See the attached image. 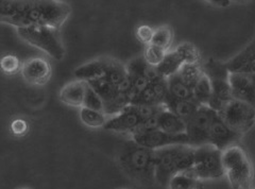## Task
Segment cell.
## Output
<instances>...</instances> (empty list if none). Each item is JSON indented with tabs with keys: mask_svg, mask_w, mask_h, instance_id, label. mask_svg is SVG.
I'll list each match as a JSON object with an SVG mask.
<instances>
[{
	"mask_svg": "<svg viewBox=\"0 0 255 189\" xmlns=\"http://www.w3.org/2000/svg\"><path fill=\"white\" fill-rule=\"evenodd\" d=\"M71 12L58 0H0V22L16 28L44 26L59 30Z\"/></svg>",
	"mask_w": 255,
	"mask_h": 189,
	"instance_id": "obj_1",
	"label": "cell"
},
{
	"mask_svg": "<svg viewBox=\"0 0 255 189\" xmlns=\"http://www.w3.org/2000/svg\"><path fill=\"white\" fill-rule=\"evenodd\" d=\"M195 147L173 145L154 151V181L167 186L177 173L189 171L195 163Z\"/></svg>",
	"mask_w": 255,
	"mask_h": 189,
	"instance_id": "obj_2",
	"label": "cell"
},
{
	"mask_svg": "<svg viewBox=\"0 0 255 189\" xmlns=\"http://www.w3.org/2000/svg\"><path fill=\"white\" fill-rule=\"evenodd\" d=\"M119 166L133 180L143 185L154 183V151L132 143L119 153Z\"/></svg>",
	"mask_w": 255,
	"mask_h": 189,
	"instance_id": "obj_3",
	"label": "cell"
},
{
	"mask_svg": "<svg viewBox=\"0 0 255 189\" xmlns=\"http://www.w3.org/2000/svg\"><path fill=\"white\" fill-rule=\"evenodd\" d=\"M221 161L225 176L233 189H249L252 184L253 169L244 149L232 145L221 151Z\"/></svg>",
	"mask_w": 255,
	"mask_h": 189,
	"instance_id": "obj_4",
	"label": "cell"
},
{
	"mask_svg": "<svg viewBox=\"0 0 255 189\" xmlns=\"http://www.w3.org/2000/svg\"><path fill=\"white\" fill-rule=\"evenodd\" d=\"M17 34L22 41L41 49L54 60L61 61L65 57V49L58 35V30L44 26L17 28Z\"/></svg>",
	"mask_w": 255,
	"mask_h": 189,
	"instance_id": "obj_5",
	"label": "cell"
},
{
	"mask_svg": "<svg viewBox=\"0 0 255 189\" xmlns=\"http://www.w3.org/2000/svg\"><path fill=\"white\" fill-rule=\"evenodd\" d=\"M189 172L202 181L216 180L225 176L221 151L210 144L196 147L195 163Z\"/></svg>",
	"mask_w": 255,
	"mask_h": 189,
	"instance_id": "obj_6",
	"label": "cell"
},
{
	"mask_svg": "<svg viewBox=\"0 0 255 189\" xmlns=\"http://www.w3.org/2000/svg\"><path fill=\"white\" fill-rule=\"evenodd\" d=\"M228 127L238 135H245L255 123L254 106L239 100H231L217 113Z\"/></svg>",
	"mask_w": 255,
	"mask_h": 189,
	"instance_id": "obj_7",
	"label": "cell"
},
{
	"mask_svg": "<svg viewBox=\"0 0 255 189\" xmlns=\"http://www.w3.org/2000/svg\"><path fill=\"white\" fill-rule=\"evenodd\" d=\"M132 143L149 150H158L165 147L173 145H189L186 134L182 135H172L159 129L148 131H135L132 135Z\"/></svg>",
	"mask_w": 255,
	"mask_h": 189,
	"instance_id": "obj_8",
	"label": "cell"
},
{
	"mask_svg": "<svg viewBox=\"0 0 255 189\" xmlns=\"http://www.w3.org/2000/svg\"><path fill=\"white\" fill-rule=\"evenodd\" d=\"M215 113L216 112L207 106L201 105L186 122V135L189 140V146L196 148L209 144L210 124Z\"/></svg>",
	"mask_w": 255,
	"mask_h": 189,
	"instance_id": "obj_9",
	"label": "cell"
},
{
	"mask_svg": "<svg viewBox=\"0 0 255 189\" xmlns=\"http://www.w3.org/2000/svg\"><path fill=\"white\" fill-rule=\"evenodd\" d=\"M243 136L238 135L233 130L223 122L217 113H215L210 124L209 130V144L222 151L226 148L236 145Z\"/></svg>",
	"mask_w": 255,
	"mask_h": 189,
	"instance_id": "obj_10",
	"label": "cell"
},
{
	"mask_svg": "<svg viewBox=\"0 0 255 189\" xmlns=\"http://www.w3.org/2000/svg\"><path fill=\"white\" fill-rule=\"evenodd\" d=\"M142 122L143 120L135 113L133 107L128 105L119 114L109 117L102 129L116 133H128L132 135L140 127Z\"/></svg>",
	"mask_w": 255,
	"mask_h": 189,
	"instance_id": "obj_11",
	"label": "cell"
},
{
	"mask_svg": "<svg viewBox=\"0 0 255 189\" xmlns=\"http://www.w3.org/2000/svg\"><path fill=\"white\" fill-rule=\"evenodd\" d=\"M20 73L27 83L32 85H43L51 77V66L45 59L33 58L21 65Z\"/></svg>",
	"mask_w": 255,
	"mask_h": 189,
	"instance_id": "obj_12",
	"label": "cell"
},
{
	"mask_svg": "<svg viewBox=\"0 0 255 189\" xmlns=\"http://www.w3.org/2000/svg\"><path fill=\"white\" fill-rule=\"evenodd\" d=\"M228 81L232 91L233 99L246 102L254 106V75L229 74Z\"/></svg>",
	"mask_w": 255,
	"mask_h": 189,
	"instance_id": "obj_13",
	"label": "cell"
},
{
	"mask_svg": "<svg viewBox=\"0 0 255 189\" xmlns=\"http://www.w3.org/2000/svg\"><path fill=\"white\" fill-rule=\"evenodd\" d=\"M103 79L111 85H113L119 94H127L130 98L132 86L126 65H124L123 63L112 59Z\"/></svg>",
	"mask_w": 255,
	"mask_h": 189,
	"instance_id": "obj_14",
	"label": "cell"
},
{
	"mask_svg": "<svg viewBox=\"0 0 255 189\" xmlns=\"http://www.w3.org/2000/svg\"><path fill=\"white\" fill-rule=\"evenodd\" d=\"M225 64L229 74L254 75V44L251 43L249 46H247L244 50L237 53L233 58H231Z\"/></svg>",
	"mask_w": 255,
	"mask_h": 189,
	"instance_id": "obj_15",
	"label": "cell"
},
{
	"mask_svg": "<svg viewBox=\"0 0 255 189\" xmlns=\"http://www.w3.org/2000/svg\"><path fill=\"white\" fill-rule=\"evenodd\" d=\"M111 61L110 58H99L87 62L75 69V77L77 80L84 82L103 78Z\"/></svg>",
	"mask_w": 255,
	"mask_h": 189,
	"instance_id": "obj_16",
	"label": "cell"
},
{
	"mask_svg": "<svg viewBox=\"0 0 255 189\" xmlns=\"http://www.w3.org/2000/svg\"><path fill=\"white\" fill-rule=\"evenodd\" d=\"M86 86V82L80 80H75L73 82L67 83L60 92V101L69 106L82 107Z\"/></svg>",
	"mask_w": 255,
	"mask_h": 189,
	"instance_id": "obj_17",
	"label": "cell"
},
{
	"mask_svg": "<svg viewBox=\"0 0 255 189\" xmlns=\"http://www.w3.org/2000/svg\"><path fill=\"white\" fill-rule=\"evenodd\" d=\"M157 128L172 135H182L186 134V122L181 118L169 112L164 106L161 107L156 115Z\"/></svg>",
	"mask_w": 255,
	"mask_h": 189,
	"instance_id": "obj_18",
	"label": "cell"
},
{
	"mask_svg": "<svg viewBox=\"0 0 255 189\" xmlns=\"http://www.w3.org/2000/svg\"><path fill=\"white\" fill-rule=\"evenodd\" d=\"M162 106H164L166 109H168L169 112L173 113L175 116L181 118L182 120L187 122L190 118L195 115L199 106L201 105L196 103L194 100H178L171 98L169 94H167Z\"/></svg>",
	"mask_w": 255,
	"mask_h": 189,
	"instance_id": "obj_19",
	"label": "cell"
},
{
	"mask_svg": "<svg viewBox=\"0 0 255 189\" xmlns=\"http://www.w3.org/2000/svg\"><path fill=\"white\" fill-rule=\"evenodd\" d=\"M183 62L174 49L167 51L163 61L156 66L158 75L164 79H168L179 73Z\"/></svg>",
	"mask_w": 255,
	"mask_h": 189,
	"instance_id": "obj_20",
	"label": "cell"
},
{
	"mask_svg": "<svg viewBox=\"0 0 255 189\" xmlns=\"http://www.w3.org/2000/svg\"><path fill=\"white\" fill-rule=\"evenodd\" d=\"M168 189H202V183L189 171L174 175L166 186Z\"/></svg>",
	"mask_w": 255,
	"mask_h": 189,
	"instance_id": "obj_21",
	"label": "cell"
},
{
	"mask_svg": "<svg viewBox=\"0 0 255 189\" xmlns=\"http://www.w3.org/2000/svg\"><path fill=\"white\" fill-rule=\"evenodd\" d=\"M167 84H168V94L171 98L185 101L194 100L193 90L183 82L178 75L167 79Z\"/></svg>",
	"mask_w": 255,
	"mask_h": 189,
	"instance_id": "obj_22",
	"label": "cell"
},
{
	"mask_svg": "<svg viewBox=\"0 0 255 189\" xmlns=\"http://www.w3.org/2000/svg\"><path fill=\"white\" fill-rule=\"evenodd\" d=\"M202 73L210 79V81L216 80H228L229 72L225 63L216 59L210 58L204 63H201Z\"/></svg>",
	"mask_w": 255,
	"mask_h": 189,
	"instance_id": "obj_23",
	"label": "cell"
},
{
	"mask_svg": "<svg viewBox=\"0 0 255 189\" xmlns=\"http://www.w3.org/2000/svg\"><path fill=\"white\" fill-rule=\"evenodd\" d=\"M212 96V84L210 79L204 74L199 78L193 88V98L199 105H207Z\"/></svg>",
	"mask_w": 255,
	"mask_h": 189,
	"instance_id": "obj_24",
	"label": "cell"
},
{
	"mask_svg": "<svg viewBox=\"0 0 255 189\" xmlns=\"http://www.w3.org/2000/svg\"><path fill=\"white\" fill-rule=\"evenodd\" d=\"M174 50L179 54L183 64H201V52L196 45L185 42L175 47Z\"/></svg>",
	"mask_w": 255,
	"mask_h": 189,
	"instance_id": "obj_25",
	"label": "cell"
},
{
	"mask_svg": "<svg viewBox=\"0 0 255 189\" xmlns=\"http://www.w3.org/2000/svg\"><path fill=\"white\" fill-rule=\"evenodd\" d=\"M173 42V31L169 26H161L154 29L151 45L156 46L158 48L165 50L166 52L171 50V45Z\"/></svg>",
	"mask_w": 255,
	"mask_h": 189,
	"instance_id": "obj_26",
	"label": "cell"
},
{
	"mask_svg": "<svg viewBox=\"0 0 255 189\" xmlns=\"http://www.w3.org/2000/svg\"><path fill=\"white\" fill-rule=\"evenodd\" d=\"M108 116L100 112L93 111L85 107H81L80 109V119L86 127L92 129H100L105 127L108 120Z\"/></svg>",
	"mask_w": 255,
	"mask_h": 189,
	"instance_id": "obj_27",
	"label": "cell"
},
{
	"mask_svg": "<svg viewBox=\"0 0 255 189\" xmlns=\"http://www.w3.org/2000/svg\"><path fill=\"white\" fill-rule=\"evenodd\" d=\"M177 75L183 82L186 83L193 90L199 78L203 75L201 64H183Z\"/></svg>",
	"mask_w": 255,
	"mask_h": 189,
	"instance_id": "obj_28",
	"label": "cell"
},
{
	"mask_svg": "<svg viewBox=\"0 0 255 189\" xmlns=\"http://www.w3.org/2000/svg\"><path fill=\"white\" fill-rule=\"evenodd\" d=\"M166 51L158 48L156 46L153 45H147L145 46V50H143L142 54V60L145 61V63L149 66L156 67L159 63H161L165 57Z\"/></svg>",
	"mask_w": 255,
	"mask_h": 189,
	"instance_id": "obj_29",
	"label": "cell"
},
{
	"mask_svg": "<svg viewBox=\"0 0 255 189\" xmlns=\"http://www.w3.org/2000/svg\"><path fill=\"white\" fill-rule=\"evenodd\" d=\"M21 68V64L19 59L14 56V54H5L1 59H0V69L5 75H15L17 74Z\"/></svg>",
	"mask_w": 255,
	"mask_h": 189,
	"instance_id": "obj_30",
	"label": "cell"
},
{
	"mask_svg": "<svg viewBox=\"0 0 255 189\" xmlns=\"http://www.w3.org/2000/svg\"><path fill=\"white\" fill-rule=\"evenodd\" d=\"M85 108L93 109L96 112L103 113V103L99 96L96 94L89 85L86 86V92H85V97L83 101V106Z\"/></svg>",
	"mask_w": 255,
	"mask_h": 189,
	"instance_id": "obj_31",
	"label": "cell"
},
{
	"mask_svg": "<svg viewBox=\"0 0 255 189\" xmlns=\"http://www.w3.org/2000/svg\"><path fill=\"white\" fill-rule=\"evenodd\" d=\"M154 29L148 25H142L139 26L136 29V37L140 43H142L145 46L151 44V39L153 36Z\"/></svg>",
	"mask_w": 255,
	"mask_h": 189,
	"instance_id": "obj_32",
	"label": "cell"
},
{
	"mask_svg": "<svg viewBox=\"0 0 255 189\" xmlns=\"http://www.w3.org/2000/svg\"><path fill=\"white\" fill-rule=\"evenodd\" d=\"M11 131L16 136L25 135L28 132V123L22 119H15L11 123Z\"/></svg>",
	"mask_w": 255,
	"mask_h": 189,
	"instance_id": "obj_33",
	"label": "cell"
},
{
	"mask_svg": "<svg viewBox=\"0 0 255 189\" xmlns=\"http://www.w3.org/2000/svg\"><path fill=\"white\" fill-rule=\"evenodd\" d=\"M214 5H219V6H227L231 4V1H211Z\"/></svg>",
	"mask_w": 255,
	"mask_h": 189,
	"instance_id": "obj_34",
	"label": "cell"
},
{
	"mask_svg": "<svg viewBox=\"0 0 255 189\" xmlns=\"http://www.w3.org/2000/svg\"><path fill=\"white\" fill-rule=\"evenodd\" d=\"M20 189H29V188H20Z\"/></svg>",
	"mask_w": 255,
	"mask_h": 189,
	"instance_id": "obj_35",
	"label": "cell"
}]
</instances>
